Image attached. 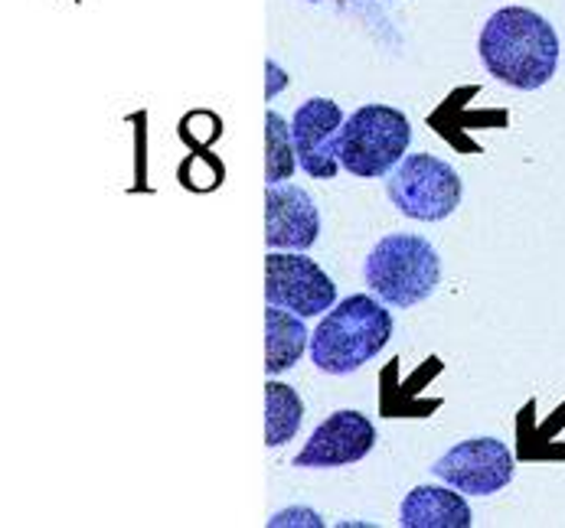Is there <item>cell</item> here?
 I'll return each mask as SVG.
<instances>
[{
	"label": "cell",
	"mask_w": 565,
	"mask_h": 528,
	"mask_svg": "<svg viewBox=\"0 0 565 528\" xmlns=\"http://www.w3.org/2000/svg\"><path fill=\"white\" fill-rule=\"evenodd\" d=\"M301 421H305L301 395L291 385L268 378V385H265V444L285 448L301 431Z\"/></svg>",
	"instance_id": "obj_13"
},
{
	"label": "cell",
	"mask_w": 565,
	"mask_h": 528,
	"mask_svg": "<svg viewBox=\"0 0 565 528\" xmlns=\"http://www.w3.org/2000/svg\"><path fill=\"white\" fill-rule=\"evenodd\" d=\"M412 144V125L393 105L356 108L337 138V160L347 173L360 180L390 176Z\"/></svg>",
	"instance_id": "obj_4"
},
{
	"label": "cell",
	"mask_w": 565,
	"mask_h": 528,
	"mask_svg": "<svg viewBox=\"0 0 565 528\" xmlns=\"http://www.w3.org/2000/svg\"><path fill=\"white\" fill-rule=\"evenodd\" d=\"M393 336V313L370 294H350L311 333V363L327 376H350L373 363Z\"/></svg>",
	"instance_id": "obj_2"
},
{
	"label": "cell",
	"mask_w": 565,
	"mask_h": 528,
	"mask_svg": "<svg viewBox=\"0 0 565 528\" xmlns=\"http://www.w3.org/2000/svg\"><path fill=\"white\" fill-rule=\"evenodd\" d=\"M298 170L291 125L278 111H265V183H285Z\"/></svg>",
	"instance_id": "obj_14"
},
{
	"label": "cell",
	"mask_w": 565,
	"mask_h": 528,
	"mask_svg": "<svg viewBox=\"0 0 565 528\" xmlns=\"http://www.w3.org/2000/svg\"><path fill=\"white\" fill-rule=\"evenodd\" d=\"M478 53L497 82L520 91H536L556 76L563 46L543 13L526 7H503L484 23Z\"/></svg>",
	"instance_id": "obj_1"
},
{
	"label": "cell",
	"mask_w": 565,
	"mask_h": 528,
	"mask_svg": "<svg viewBox=\"0 0 565 528\" xmlns=\"http://www.w3.org/2000/svg\"><path fill=\"white\" fill-rule=\"evenodd\" d=\"M366 288L390 306L408 310L431 298L441 284V258L422 235H383L363 261Z\"/></svg>",
	"instance_id": "obj_3"
},
{
	"label": "cell",
	"mask_w": 565,
	"mask_h": 528,
	"mask_svg": "<svg viewBox=\"0 0 565 528\" xmlns=\"http://www.w3.org/2000/svg\"><path fill=\"white\" fill-rule=\"evenodd\" d=\"M321 238V213L298 183H268L265 190V241L271 251H308Z\"/></svg>",
	"instance_id": "obj_10"
},
{
	"label": "cell",
	"mask_w": 565,
	"mask_h": 528,
	"mask_svg": "<svg viewBox=\"0 0 565 528\" xmlns=\"http://www.w3.org/2000/svg\"><path fill=\"white\" fill-rule=\"evenodd\" d=\"M265 301L298 316H321L337 303V284L318 261L291 251H268L265 258Z\"/></svg>",
	"instance_id": "obj_6"
},
{
	"label": "cell",
	"mask_w": 565,
	"mask_h": 528,
	"mask_svg": "<svg viewBox=\"0 0 565 528\" xmlns=\"http://www.w3.org/2000/svg\"><path fill=\"white\" fill-rule=\"evenodd\" d=\"M308 340L311 333L305 326V316L285 306H268L265 310V373L275 378L295 369V363H301L308 349Z\"/></svg>",
	"instance_id": "obj_12"
},
{
	"label": "cell",
	"mask_w": 565,
	"mask_h": 528,
	"mask_svg": "<svg viewBox=\"0 0 565 528\" xmlns=\"http://www.w3.org/2000/svg\"><path fill=\"white\" fill-rule=\"evenodd\" d=\"M376 448V428L360 411H333L327 421L315 428L308 444L295 456V466L301 470H330V466H350L360 463Z\"/></svg>",
	"instance_id": "obj_8"
},
{
	"label": "cell",
	"mask_w": 565,
	"mask_h": 528,
	"mask_svg": "<svg viewBox=\"0 0 565 528\" xmlns=\"http://www.w3.org/2000/svg\"><path fill=\"white\" fill-rule=\"evenodd\" d=\"M386 196L415 223H441L448 219L465 196V183L451 163L435 153H408L386 176Z\"/></svg>",
	"instance_id": "obj_5"
},
{
	"label": "cell",
	"mask_w": 565,
	"mask_h": 528,
	"mask_svg": "<svg viewBox=\"0 0 565 528\" xmlns=\"http://www.w3.org/2000/svg\"><path fill=\"white\" fill-rule=\"evenodd\" d=\"M343 121H347V115L330 98H308L298 105V111L291 118V138H295L298 163L308 176H315V180L337 176V170H340L337 138H340Z\"/></svg>",
	"instance_id": "obj_9"
},
{
	"label": "cell",
	"mask_w": 565,
	"mask_h": 528,
	"mask_svg": "<svg viewBox=\"0 0 565 528\" xmlns=\"http://www.w3.org/2000/svg\"><path fill=\"white\" fill-rule=\"evenodd\" d=\"M315 3H318V0H315Z\"/></svg>",
	"instance_id": "obj_15"
},
{
	"label": "cell",
	"mask_w": 565,
	"mask_h": 528,
	"mask_svg": "<svg viewBox=\"0 0 565 528\" xmlns=\"http://www.w3.org/2000/svg\"><path fill=\"white\" fill-rule=\"evenodd\" d=\"M431 473L465 496H493L510 486L516 466L513 453L497 438H471L455 444L431 463Z\"/></svg>",
	"instance_id": "obj_7"
},
{
	"label": "cell",
	"mask_w": 565,
	"mask_h": 528,
	"mask_svg": "<svg viewBox=\"0 0 565 528\" xmlns=\"http://www.w3.org/2000/svg\"><path fill=\"white\" fill-rule=\"evenodd\" d=\"M475 522L455 486H415L399 506L403 528H468Z\"/></svg>",
	"instance_id": "obj_11"
}]
</instances>
